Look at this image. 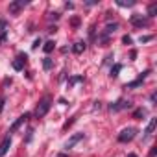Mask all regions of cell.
<instances>
[{"label": "cell", "mask_w": 157, "mask_h": 157, "mask_svg": "<svg viewBox=\"0 0 157 157\" xmlns=\"http://www.w3.org/2000/svg\"><path fill=\"white\" fill-rule=\"evenodd\" d=\"M50 107H52V98H50V96H44L43 100H39V104H37L33 115H35L37 118H43V117L50 111Z\"/></svg>", "instance_id": "obj_1"}, {"label": "cell", "mask_w": 157, "mask_h": 157, "mask_svg": "<svg viewBox=\"0 0 157 157\" xmlns=\"http://www.w3.org/2000/svg\"><path fill=\"white\" fill-rule=\"evenodd\" d=\"M137 133H139L137 128H126V129H122V131L118 133V142H129V140L135 139Z\"/></svg>", "instance_id": "obj_2"}, {"label": "cell", "mask_w": 157, "mask_h": 157, "mask_svg": "<svg viewBox=\"0 0 157 157\" xmlns=\"http://www.w3.org/2000/svg\"><path fill=\"white\" fill-rule=\"evenodd\" d=\"M148 74H150V70H144L142 74H139V78L135 82H129V83H126V89H137V87H140L142 85V82L148 78Z\"/></svg>", "instance_id": "obj_3"}, {"label": "cell", "mask_w": 157, "mask_h": 157, "mask_svg": "<svg viewBox=\"0 0 157 157\" xmlns=\"http://www.w3.org/2000/svg\"><path fill=\"white\" fill-rule=\"evenodd\" d=\"M129 22H131L133 26H137V28H142V26H148V19H146V17H142V15H139V13H135V15H131V19H129Z\"/></svg>", "instance_id": "obj_4"}, {"label": "cell", "mask_w": 157, "mask_h": 157, "mask_svg": "<svg viewBox=\"0 0 157 157\" xmlns=\"http://www.w3.org/2000/svg\"><path fill=\"white\" fill-rule=\"evenodd\" d=\"M131 107V102L129 100H118L115 104H109V109L111 111H122V109H129Z\"/></svg>", "instance_id": "obj_5"}, {"label": "cell", "mask_w": 157, "mask_h": 157, "mask_svg": "<svg viewBox=\"0 0 157 157\" xmlns=\"http://www.w3.org/2000/svg\"><path fill=\"white\" fill-rule=\"evenodd\" d=\"M28 118H30V113H24V115H21V117H19V118H17V120L11 124V128H10V133L17 131V129H19V128H21V126H22V124L28 120Z\"/></svg>", "instance_id": "obj_6"}, {"label": "cell", "mask_w": 157, "mask_h": 157, "mask_svg": "<svg viewBox=\"0 0 157 157\" xmlns=\"http://www.w3.org/2000/svg\"><path fill=\"white\" fill-rule=\"evenodd\" d=\"M26 59H28V57H26V54H19V56H17V59L11 63V67H13L15 70H22V68H24Z\"/></svg>", "instance_id": "obj_7"}, {"label": "cell", "mask_w": 157, "mask_h": 157, "mask_svg": "<svg viewBox=\"0 0 157 157\" xmlns=\"http://www.w3.org/2000/svg\"><path fill=\"white\" fill-rule=\"evenodd\" d=\"M24 6H28V0H19V2H11V4H10V13H19Z\"/></svg>", "instance_id": "obj_8"}, {"label": "cell", "mask_w": 157, "mask_h": 157, "mask_svg": "<svg viewBox=\"0 0 157 157\" xmlns=\"http://www.w3.org/2000/svg\"><path fill=\"white\" fill-rule=\"evenodd\" d=\"M83 137H85L83 133H76V135H72V137H70V139H68V140L65 142V150H70V148H72V146H74L76 142H80V140H82Z\"/></svg>", "instance_id": "obj_9"}, {"label": "cell", "mask_w": 157, "mask_h": 157, "mask_svg": "<svg viewBox=\"0 0 157 157\" xmlns=\"http://www.w3.org/2000/svg\"><path fill=\"white\" fill-rule=\"evenodd\" d=\"M10 146H11V137L8 135L6 139H2V142H0V157H4V155L8 153Z\"/></svg>", "instance_id": "obj_10"}, {"label": "cell", "mask_w": 157, "mask_h": 157, "mask_svg": "<svg viewBox=\"0 0 157 157\" xmlns=\"http://www.w3.org/2000/svg\"><path fill=\"white\" fill-rule=\"evenodd\" d=\"M155 126H157V118H150V122H148V126H146V129H144V137H146V139L153 135Z\"/></svg>", "instance_id": "obj_11"}, {"label": "cell", "mask_w": 157, "mask_h": 157, "mask_svg": "<svg viewBox=\"0 0 157 157\" xmlns=\"http://www.w3.org/2000/svg\"><path fill=\"white\" fill-rule=\"evenodd\" d=\"M83 50H85V43H83V41H80V43H76V44L72 46V52H74V54H82Z\"/></svg>", "instance_id": "obj_12"}, {"label": "cell", "mask_w": 157, "mask_h": 157, "mask_svg": "<svg viewBox=\"0 0 157 157\" xmlns=\"http://www.w3.org/2000/svg\"><path fill=\"white\" fill-rule=\"evenodd\" d=\"M117 6H120V8H131V6H135V0H117Z\"/></svg>", "instance_id": "obj_13"}, {"label": "cell", "mask_w": 157, "mask_h": 157, "mask_svg": "<svg viewBox=\"0 0 157 157\" xmlns=\"http://www.w3.org/2000/svg\"><path fill=\"white\" fill-rule=\"evenodd\" d=\"M155 13H157V2H151L148 6V17L151 19V17H155Z\"/></svg>", "instance_id": "obj_14"}, {"label": "cell", "mask_w": 157, "mask_h": 157, "mask_svg": "<svg viewBox=\"0 0 157 157\" xmlns=\"http://www.w3.org/2000/svg\"><path fill=\"white\" fill-rule=\"evenodd\" d=\"M142 117H146V109H135V111H133V118L142 120Z\"/></svg>", "instance_id": "obj_15"}, {"label": "cell", "mask_w": 157, "mask_h": 157, "mask_svg": "<svg viewBox=\"0 0 157 157\" xmlns=\"http://www.w3.org/2000/svg\"><path fill=\"white\" fill-rule=\"evenodd\" d=\"M54 46H56V43H54V41H46V43H44V46H43V50H44L46 54H50V52L54 50Z\"/></svg>", "instance_id": "obj_16"}, {"label": "cell", "mask_w": 157, "mask_h": 157, "mask_svg": "<svg viewBox=\"0 0 157 157\" xmlns=\"http://www.w3.org/2000/svg\"><path fill=\"white\" fill-rule=\"evenodd\" d=\"M120 70H122V65H120V63H117L115 67H111V78H117Z\"/></svg>", "instance_id": "obj_17"}, {"label": "cell", "mask_w": 157, "mask_h": 157, "mask_svg": "<svg viewBox=\"0 0 157 157\" xmlns=\"http://www.w3.org/2000/svg\"><path fill=\"white\" fill-rule=\"evenodd\" d=\"M52 65H54V63H52V59H50V57H44V59H43V68H44V70H50V68H52Z\"/></svg>", "instance_id": "obj_18"}, {"label": "cell", "mask_w": 157, "mask_h": 157, "mask_svg": "<svg viewBox=\"0 0 157 157\" xmlns=\"http://www.w3.org/2000/svg\"><path fill=\"white\" fill-rule=\"evenodd\" d=\"M6 26H8V22H6L4 19H0V35L6 33Z\"/></svg>", "instance_id": "obj_19"}, {"label": "cell", "mask_w": 157, "mask_h": 157, "mask_svg": "<svg viewBox=\"0 0 157 157\" xmlns=\"http://www.w3.org/2000/svg\"><path fill=\"white\" fill-rule=\"evenodd\" d=\"M78 82H83V78H82V76H74V78H70V83H78Z\"/></svg>", "instance_id": "obj_20"}, {"label": "cell", "mask_w": 157, "mask_h": 157, "mask_svg": "<svg viewBox=\"0 0 157 157\" xmlns=\"http://www.w3.org/2000/svg\"><path fill=\"white\" fill-rule=\"evenodd\" d=\"M151 39H153L151 35H142V37H140L139 41H140V43H148V41H151Z\"/></svg>", "instance_id": "obj_21"}, {"label": "cell", "mask_w": 157, "mask_h": 157, "mask_svg": "<svg viewBox=\"0 0 157 157\" xmlns=\"http://www.w3.org/2000/svg\"><path fill=\"white\" fill-rule=\"evenodd\" d=\"M122 43H124V44H131V37H129V35H124V37H122Z\"/></svg>", "instance_id": "obj_22"}, {"label": "cell", "mask_w": 157, "mask_h": 157, "mask_svg": "<svg viewBox=\"0 0 157 157\" xmlns=\"http://www.w3.org/2000/svg\"><path fill=\"white\" fill-rule=\"evenodd\" d=\"M4 104H6V98L0 96V113H2V109H4Z\"/></svg>", "instance_id": "obj_23"}, {"label": "cell", "mask_w": 157, "mask_h": 157, "mask_svg": "<svg viewBox=\"0 0 157 157\" xmlns=\"http://www.w3.org/2000/svg\"><path fill=\"white\" fill-rule=\"evenodd\" d=\"M39 44H41V37L33 41V44H32V48H39Z\"/></svg>", "instance_id": "obj_24"}, {"label": "cell", "mask_w": 157, "mask_h": 157, "mask_svg": "<svg viewBox=\"0 0 157 157\" xmlns=\"http://www.w3.org/2000/svg\"><path fill=\"white\" fill-rule=\"evenodd\" d=\"M155 155H157V148H151L150 153H148V157H155Z\"/></svg>", "instance_id": "obj_25"}, {"label": "cell", "mask_w": 157, "mask_h": 157, "mask_svg": "<svg viewBox=\"0 0 157 157\" xmlns=\"http://www.w3.org/2000/svg\"><path fill=\"white\" fill-rule=\"evenodd\" d=\"M80 24V19H72V26H78Z\"/></svg>", "instance_id": "obj_26"}, {"label": "cell", "mask_w": 157, "mask_h": 157, "mask_svg": "<svg viewBox=\"0 0 157 157\" xmlns=\"http://www.w3.org/2000/svg\"><path fill=\"white\" fill-rule=\"evenodd\" d=\"M129 57H131V59H135V57H137V52H135V50H131V54H129Z\"/></svg>", "instance_id": "obj_27"}, {"label": "cell", "mask_w": 157, "mask_h": 157, "mask_svg": "<svg viewBox=\"0 0 157 157\" xmlns=\"http://www.w3.org/2000/svg\"><path fill=\"white\" fill-rule=\"evenodd\" d=\"M128 157H137V153H129V155H128Z\"/></svg>", "instance_id": "obj_28"}]
</instances>
